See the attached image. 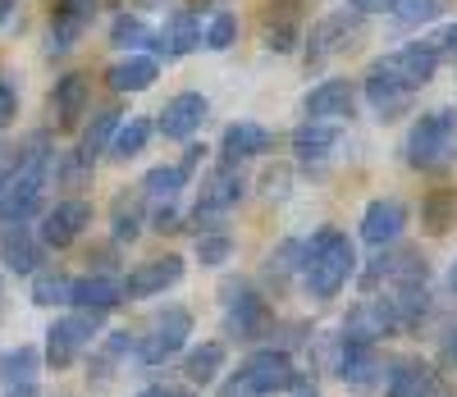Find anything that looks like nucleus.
<instances>
[{"mask_svg":"<svg viewBox=\"0 0 457 397\" xmlns=\"http://www.w3.org/2000/svg\"><path fill=\"white\" fill-rule=\"evenodd\" d=\"M389 306H394L398 334H407V329H416L430 315V293H426V284H403V288H394Z\"/></svg>","mask_w":457,"mask_h":397,"instance_id":"nucleus-26","label":"nucleus"},{"mask_svg":"<svg viewBox=\"0 0 457 397\" xmlns=\"http://www.w3.org/2000/svg\"><path fill=\"white\" fill-rule=\"evenodd\" d=\"M137 228H142V215H137L129 202H120V206H114V243H133V237H137Z\"/></svg>","mask_w":457,"mask_h":397,"instance_id":"nucleus-41","label":"nucleus"},{"mask_svg":"<svg viewBox=\"0 0 457 397\" xmlns=\"http://www.w3.org/2000/svg\"><path fill=\"white\" fill-rule=\"evenodd\" d=\"M224 329L234 338H261L270 329V306L261 293H252L247 284H228L224 288Z\"/></svg>","mask_w":457,"mask_h":397,"instance_id":"nucleus-5","label":"nucleus"},{"mask_svg":"<svg viewBox=\"0 0 457 397\" xmlns=\"http://www.w3.org/2000/svg\"><path fill=\"white\" fill-rule=\"evenodd\" d=\"M270 14H265V46L270 51H293L297 42V10L293 0H270Z\"/></svg>","mask_w":457,"mask_h":397,"instance_id":"nucleus-28","label":"nucleus"},{"mask_svg":"<svg viewBox=\"0 0 457 397\" xmlns=\"http://www.w3.org/2000/svg\"><path fill=\"white\" fill-rule=\"evenodd\" d=\"M5 397H42V393H37V384H19V388H10Z\"/></svg>","mask_w":457,"mask_h":397,"instance_id":"nucleus-49","label":"nucleus"},{"mask_svg":"<svg viewBox=\"0 0 457 397\" xmlns=\"http://www.w3.org/2000/svg\"><path fill=\"white\" fill-rule=\"evenodd\" d=\"M224 397H256V393H252V388L243 384V375H238V379H228V384H224Z\"/></svg>","mask_w":457,"mask_h":397,"instance_id":"nucleus-48","label":"nucleus"},{"mask_svg":"<svg viewBox=\"0 0 457 397\" xmlns=\"http://www.w3.org/2000/svg\"><path fill=\"white\" fill-rule=\"evenodd\" d=\"M439 0H403V5L394 10V19H398V28H421V23H430V19H439Z\"/></svg>","mask_w":457,"mask_h":397,"instance_id":"nucleus-40","label":"nucleus"},{"mask_svg":"<svg viewBox=\"0 0 457 397\" xmlns=\"http://www.w3.org/2000/svg\"><path fill=\"white\" fill-rule=\"evenodd\" d=\"M146 137H151V124H142V119H129V124H120V133H114L110 155H114V161H133V155L146 146Z\"/></svg>","mask_w":457,"mask_h":397,"instance_id":"nucleus-36","label":"nucleus"},{"mask_svg":"<svg viewBox=\"0 0 457 397\" xmlns=\"http://www.w3.org/2000/svg\"><path fill=\"white\" fill-rule=\"evenodd\" d=\"M156 73H161V64L151 60V55H129V60H120V64H110V87L114 92H146L151 83H156Z\"/></svg>","mask_w":457,"mask_h":397,"instance_id":"nucleus-25","label":"nucleus"},{"mask_svg":"<svg viewBox=\"0 0 457 397\" xmlns=\"http://www.w3.org/2000/svg\"><path fill=\"white\" fill-rule=\"evenodd\" d=\"M224 366V343H202L187 352V361H183V375L193 379V384H211Z\"/></svg>","mask_w":457,"mask_h":397,"instance_id":"nucleus-31","label":"nucleus"},{"mask_svg":"<svg viewBox=\"0 0 457 397\" xmlns=\"http://www.w3.org/2000/svg\"><path fill=\"white\" fill-rule=\"evenodd\" d=\"M193 46H202V23H197V14H174L170 23H165V32L156 37V55H165V60H179V55H187Z\"/></svg>","mask_w":457,"mask_h":397,"instance_id":"nucleus-24","label":"nucleus"},{"mask_svg":"<svg viewBox=\"0 0 457 397\" xmlns=\"http://www.w3.org/2000/svg\"><path fill=\"white\" fill-rule=\"evenodd\" d=\"M42 247L46 243L28 224H5V233H0V261H5V269H14V274H37Z\"/></svg>","mask_w":457,"mask_h":397,"instance_id":"nucleus-13","label":"nucleus"},{"mask_svg":"<svg viewBox=\"0 0 457 397\" xmlns=\"http://www.w3.org/2000/svg\"><path fill=\"white\" fill-rule=\"evenodd\" d=\"M114 133H120V110H96V114H92V124H87L83 137H79V155L92 165L101 151H110Z\"/></svg>","mask_w":457,"mask_h":397,"instance_id":"nucleus-27","label":"nucleus"},{"mask_svg":"<svg viewBox=\"0 0 457 397\" xmlns=\"http://www.w3.org/2000/svg\"><path fill=\"white\" fill-rule=\"evenodd\" d=\"M156 228L165 233V228H179V211L174 206H156Z\"/></svg>","mask_w":457,"mask_h":397,"instance_id":"nucleus-46","label":"nucleus"},{"mask_svg":"<svg viewBox=\"0 0 457 397\" xmlns=\"http://www.w3.org/2000/svg\"><path fill=\"white\" fill-rule=\"evenodd\" d=\"M421 219H426L435 233H444L448 224H457V192H448V187L430 192L426 202H421Z\"/></svg>","mask_w":457,"mask_h":397,"instance_id":"nucleus-34","label":"nucleus"},{"mask_svg":"<svg viewBox=\"0 0 457 397\" xmlns=\"http://www.w3.org/2000/svg\"><path fill=\"white\" fill-rule=\"evenodd\" d=\"M137 397H170V388H142Z\"/></svg>","mask_w":457,"mask_h":397,"instance_id":"nucleus-50","label":"nucleus"},{"mask_svg":"<svg viewBox=\"0 0 457 397\" xmlns=\"http://www.w3.org/2000/svg\"><path fill=\"white\" fill-rule=\"evenodd\" d=\"M202 151H206V146H197V142H193V146L183 151V161H179V170H183V174H193V170H197V161H202Z\"/></svg>","mask_w":457,"mask_h":397,"instance_id":"nucleus-45","label":"nucleus"},{"mask_svg":"<svg viewBox=\"0 0 457 397\" xmlns=\"http://www.w3.org/2000/svg\"><path fill=\"white\" fill-rule=\"evenodd\" d=\"M385 274H389L398 288H403V284H426L430 265H426L421 252H398V256H385Z\"/></svg>","mask_w":457,"mask_h":397,"instance_id":"nucleus-33","label":"nucleus"},{"mask_svg":"<svg viewBox=\"0 0 457 397\" xmlns=\"http://www.w3.org/2000/svg\"><path fill=\"white\" fill-rule=\"evenodd\" d=\"M101 329V310H79V315H64L46 329V361L55 370H69L79 361V352L92 343V334Z\"/></svg>","mask_w":457,"mask_h":397,"instance_id":"nucleus-3","label":"nucleus"},{"mask_svg":"<svg viewBox=\"0 0 457 397\" xmlns=\"http://www.w3.org/2000/svg\"><path fill=\"white\" fill-rule=\"evenodd\" d=\"M334 146H338V124H329V119H307V124L293 133V151H297L302 165H320Z\"/></svg>","mask_w":457,"mask_h":397,"instance_id":"nucleus-22","label":"nucleus"},{"mask_svg":"<svg viewBox=\"0 0 457 397\" xmlns=\"http://www.w3.org/2000/svg\"><path fill=\"white\" fill-rule=\"evenodd\" d=\"M10 10H14V0H0V23L10 19Z\"/></svg>","mask_w":457,"mask_h":397,"instance_id":"nucleus-51","label":"nucleus"},{"mask_svg":"<svg viewBox=\"0 0 457 397\" xmlns=\"http://www.w3.org/2000/svg\"><path fill=\"white\" fill-rule=\"evenodd\" d=\"M338 379L348 388H357V393H366L379 379L375 343H348V338H343V347H338Z\"/></svg>","mask_w":457,"mask_h":397,"instance_id":"nucleus-17","label":"nucleus"},{"mask_svg":"<svg viewBox=\"0 0 457 397\" xmlns=\"http://www.w3.org/2000/svg\"><path fill=\"white\" fill-rule=\"evenodd\" d=\"M197 5H215V0H197Z\"/></svg>","mask_w":457,"mask_h":397,"instance_id":"nucleus-57","label":"nucleus"},{"mask_svg":"<svg viewBox=\"0 0 457 397\" xmlns=\"http://www.w3.org/2000/svg\"><path fill=\"white\" fill-rule=\"evenodd\" d=\"M234 37H238V19L234 14H215L211 23H206V32H202V42L211 46V51H228V46H234Z\"/></svg>","mask_w":457,"mask_h":397,"instance_id":"nucleus-39","label":"nucleus"},{"mask_svg":"<svg viewBox=\"0 0 457 397\" xmlns=\"http://www.w3.org/2000/svg\"><path fill=\"white\" fill-rule=\"evenodd\" d=\"M348 5H353L357 14H385V10L394 14V10L403 5V0H348Z\"/></svg>","mask_w":457,"mask_h":397,"instance_id":"nucleus-44","label":"nucleus"},{"mask_svg":"<svg viewBox=\"0 0 457 397\" xmlns=\"http://www.w3.org/2000/svg\"><path fill=\"white\" fill-rule=\"evenodd\" d=\"M430 51H435L439 60H457V23H453V28H439V32L430 37Z\"/></svg>","mask_w":457,"mask_h":397,"instance_id":"nucleus-42","label":"nucleus"},{"mask_svg":"<svg viewBox=\"0 0 457 397\" xmlns=\"http://www.w3.org/2000/svg\"><path fill=\"white\" fill-rule=\"evenodd\" d=\"M5 183H10V170H5V165H0V192H5Z\"/></svg>","mask_w":457,"mask_h":397,"instance_id":"nucleus-55","label":"nucleus"},{"mask_svg":"<svg viewBox=\"0 0 457 397\" xmlns=\"http://www.w3.org/2000/svg\"><path fill=\"white\" fill-rule=\"evenodd\" d=\"M238 196H243V174L224 161V170H215L202 183V202H197L193 215H224L228 206H238Z\"/></svg>","mask_w":457,"mask_h":397,"instance_id":"nucleus-19","label":"nucleus"},{"mask_svg":"<svg viewBox=\"0 0 457 397\" xmlns=\"http://www.w3.org/2000/svg\"><path fill=\"white\" fill-rule=\"evenodd\" d=\"M37 370H42V352H37V347H28V343L0 356V384H5V388L32 384V379H37Z\"/></svg>","mask_w":457,"mask_h":397,"instance_id":"nucleus-29","label":"nucleus"},{"mask_svg":"<svg viewBox=\"0 0 457 397\" xmlns=\"http://www.w3.org/2000/svg\"><path fill=\"white\" fill-rule=\"evenodd\" d=\"M411 87L403 83V78L389 69V60H379V64H370V73H366V101H370V110L379 114V119H394V114H407V105H411Z\"/></svg>","mask_w":457,"mask_h":397,"instance_id":"nucleus-8","label":"nucleus"},{"mask_svg":"<svg viewBox=\"0 0 457 397\" xmlns=\"http://www.w3.org/2000/svg\"><path fill=\"white\" fill-rule=\"evenodd\" d=\"M183 183H187V174L179 165H161V170H151L142 178V196L151 206H174V196L183 192Z\"/></svg>","mask_w":457,"mask_h":397,"instance_id":"nucleus-30","label":"nucleus"},{"mask_svg":"<svg viewBox=\"0 0 457 397\" xmlns=\"http://www.w3.org/2000/svg\"><path fill=\"white\" fill-rule=\"evenodd\" d=\"M110 42L120 46V51H137V46H146V42H156V37L146 32V23L142 19H133V14H120L110 23Z\"/></svg>","mask_w":457,"mask_h":397,"instance_id":"nucleus-37","label":"nucleus"},{"mask_svg":"<svg viewBox=\"0 0 457 397\" xmlns=\"http://www.w3.org/2000/svg\"><path fill=\"white\" fill-rule=\"evenodd\" d=\"M297 397H316V388H312V384H302V379H297Z\"/></svg>","mask_w":457,"mask_h":397,"instance_id":"nucleus-52","label":"nucleus"},{"mask_svg":"<svg viewBox=\"0 0 457 397\" xmlns=\"http://www.w3.org/2000/svg\"><path fill=\"white\" fill-rule=\"evenodd\" d=\"M124 302V284L110 279V274H87V279H73V306L79 310H110Z\"/></svg>","mask_w":457,"mask_h":397,"instance_id":"nucleus-23","label":"nucleus"},{"mask_svg":"<svg viewBox=\"0 0 457 397\" xmlns=\"http://www.w3.org/2000/svg\"><path fill=\"white\" fill-rule=\"evenodd\" d=\"M361 37V14L348 5V10H334L325 14L316 28H312V42H307V64H325L329 55L348 51L353 42Z\"/></svg>","mask_w":457,"mask_h":397,"instance_id":"nucleus-6","label":"nucleus"},{"mask_svg":"<svg viewBox=\"0 0 457 397\" xmlns=\"http://www.w3.org/2000/svg\"><path fill=\"white\" fill-rule=\"evenodd\" d=\"M389 334H398L389 297H366L348 315V325H343V338H348V343H379V338H389Z\"/></svg>","mask_w":457,"mask_h":397,"instance_id":"nucleus-10","label":"nucleus"},{"mask_svg":"<svg viewBox=\"0 0 457 397\" xmlns=\"http://www.w3.org/2000/svg\"><path fill=\"white\" fill-rule=\"evenodd\" d=\"M87 224H92V206L83 202V196H69V202H55V206L42 215V228H37V237H42L46 247L60 252V247H69Z\"/></svg>","mask_w":457,"mask_h":397,"instance_id":"nucleus-9","label":"nucleus"},{"mask_svg":"<svg viewBox=\"0 0 457 397\" xmlns=\"http://www.w3.org/2000/svg\"><path fill=\"white\" fill-rule=\"evenodd\" d=\"M238 375H243V384H247L256 397H270V393L297 388V370H293V361H288V352H275V347L252 352L247 366H243Z\"/></svg>","mask_w":457,"mask_h":397,"instance_id":"nucleus-7","label":"nucleus"},{"mask_svg":"<svg viewBox=\"0 0 457 397\" xmlns=\"http://www.w3.org/2000/svg\"><path fill=\"white\" fill-rule=\"evenodd\" d=\"M435 370L426 366V361H398L394 370H389V393L385 397H416L426 388V379H430Z\"/></svg>","mask_w":457,"mask_h":397,"instance_id":"nucleus-32","label":"nucleus"},{"mask_svg":"<svg viewBox=\"0 0 457 397\" xmlns=\"http://www.w3.org/2000/svg\"><path fill=\"white\" fill-rule=\"evenodd\" d=\"M389 69L403 78L411 92H421L430 78H435V69H439V55L430 51V42H411V46H403V51L389 55Z\"/></svg>","mask_w":457,"mask_h":397,"instance_id":"nucleus-18","label":"nucleus"},{"mask_svg":"<svg viewBox=\"0 0 457 397\" xmlns=\"http://www.w3.org/2000/svg\"><path fill=\"white\" fill-rule=\"evenodd\" d=\"M14 110H19V92H14V83L10 78H0V128L14 119Z\"/></svg>","mask_w":457,"mask_h":397,"instance_id":"nucleus-43","label":"nucleus"},{"mask_svg":"<svg viewBox=\"0 0 457 397\" xmlns=\"http://www.w3.org/2000/svg\"><path fill=\"white\" fill-rule=\"evenodd\" d=\"M96 14V0H55V10H51V55H64L79 37L87 32Z\"/></svg>","mask_w":457,"mask_h":397,"instance_id":"nucleus-12","label":"nucleus"},{"mask_svg":"<svg viewBox=\"0 0 457 397\" xmlns=\"http://www.w3.org/2000/svg\"><path fill=\"white\" fill-rule=\"evenodd\" d=\"M183 279V261L179 256H156V261H146L137 265L129 279H124V297L129 302H142V297H156L165 288H174Z\"/></svg>","mask_w":457,"mask_h":397,"instance_id":"nucleus-11","label":"nucleus"},{"mask_svg":"<svg viewBox=\"0 0 457 397\" xmlns=\"http://www.w3.org/2000/svg\"><path fill=\"white\" fill-rule=\"evenodd\" d=\"M170 397H193V393H183V388H170Z\"/></svg>","mask_w":457,"mask_h":397,"instance_id":"nucleus-56","label":"nucleus"},{"mask_svg":"<svg viewBox=\"0 0 457 397\" xmlns=\"http://www.w3.org/2000/svg\"><path fill=\"white\" fill-rule=\"evenodd\" d=\"M403 224H407V211L403 202H394V196H379V202L366 206V219H361V237L370 247H389L403 237Z\"/></svg>","mask_w":457,"mask_h":397,"instance_id":"nucleus-15","label":"nucleus"},{"mask_svg":"<svg viewBox=\"0 0 457 397\" xmlns=\"http://www.w3.org/2000/svg\"><path fill=\"white\" fill-rule=\"evenodd\" d=\"M0 297H5V284H0Z\"/></svg>","mask_w":457,"mask_h":397,"instance_id":"nucleus-58","label":"nucleus"},{"mask_svg":"<svg viewBox=\"0 0 457 397\" xmlns=\"http://www.w3.org/2000/svg\"><path fill=\"white\" fill-rule=\"evenodd\" d=\"M32 302L37 306H73V279H64V274H37Z\"/></svg>","mask_w":457,"mask_h":397,"instance_id":"nucleus-35","label":"nucleus"},{"mask_svg":"<svg viewBox=\"0 0 457 397\" xmlns=\"http://www.w3.org/2000/svg\"><path fill=\"white\" fill-rule=\"evenodd\" d=\"M353 101H357V87L348 78H325L320 87L307 92V119H329V124H338L343 114H353Z\"/></svg>","mask_w":457,"mask_h":397,"instance_id":"nucleus-16","label":"nucleus"},{"mask_svg":"<svg viewBox=\"0 0 457 397\" xmlns=\"http://www.w3.org/2000/svg\"><path fill=\"white\" fill-rule=\"evenodd\" d=\"M187 334H193V315H187L183 306H170L156 325H151V334H142L137 343V361L142 366H165L170 356L187 343Z\"/></svg>","mask_w":457,"mask_h":397,"instance_id":"nucleus-4","label":"nucleus"},{"mask_svg":"<svg viewBox=\"0 0 457 397\" xmlns=\"http://www.w3.org/2000/svg\"><path fill=\"white\" fill-rule=\"evenodd\" d=\"M202 119H206V96L202 92H179L165 110H161V133L170 142H187L197 128H202Z\"/></svg>","mask_w":457,"mask_h":397,"instance_id":"nucleus-14","label":"nucleus"},{"mask_svg":"<svg viewBox=\"0 0 457 397\" xmlns=\"http://www.w3.org/2000/svg\"><path fill=\"white\" fill-rule=\"evenodd\" d=\"M270 146H275L270 128H261V124H228L224 142H220V155L228 165H238V161H252V155H265Z\"/></svg>","mask_w":457,"mask_h":397,"instance_id":"nucleus-21","label":"nucleus"},{"mask_svg":"<svg viewBox=\"0 0 457 397\" xmlns=\"http://www.w3.org/2000/svg\"><path fill=\"white\" fill-rule=\"evenodd\" d=\"M416 397H453V393H448V384H444V379H435V375H430V379H426V388L416 393Z\"/></svg>","mask_w":457,"mask_h":397,"instance_id":"nucleus-47","label":"nucleus"},{"mask_svg":"<svg viewBox=\"0 0 457 397\" xmlns=\"http://www.w3.org/2000/svg\"><path fill=\"white\" fill-rule=\"evenodd\" d=\"M407 165L421 174H448L457 165V114L430 110L407 133Z\"/></svg>","mask_w":457,"mask_h":397,"instance_id":"nucleus-2","label":"nucleus"},{"mask_svg":"<svg viewBox=\"0 0 457 397\" xmlns=\"http://www.w3.org/2000/svg\"><path fill=\"white\" fill-rule=\"evenodd\" d=\"M448 361H453V366H457V334H453V338H448Z\"/></svg>","mask_w":457,"mask_h":397,"instance_id":"nucleus-53","label":"nucleus"},{"mask_svg":"<svg viewBox=\"0 0 457 397\" xmlns=\"http://www.w3.org/2000/svg\"><path fill=\"white\" fill-rule=\"evenodd\" d=\"M353 269H357V252L348 243V233H338V228H320L312 243L302 247V279H307L312 297H320V302L348 284Z\"/></svg>","mask_w":457,"mask_h":397,"instance_id":"nucleus-1","label":"nucleus"},{"mask_svg":"<svg viewBox=\"0 0 457 397\" xmlns=\"http://www.w3.org/2000/svg\"><path fill=\"white\" fill-rule=\"evenodd\" d=\"M228 256H234V237H228L224 228L197 233V261H202V265H224Z\"/></svg>","mask_w":457,"mask_h":397,"instance_id":"nucleus-38","label":"nucleus"},{"mask_svg":"<svg viewBox=\"0 0 457 397\" xmlns=\"http://www.w3.org/2000/svg\"><path fill=\"white\" fill-rule=\"evenodd\" d=\"M87 101H92V83H87V73H64L55 92H51V110L64 128L79 124V114H87Z\"/></svg>","mask_w":457,"mask_h":397,"instance_id":"nucleus-20","label":"nucleus"},{"mask_svg":"<svg viewBox=\"0 0 457 397\" xmlns=\"http://www.w3.org/2000/svg\"><path fill=\"white\" fill-rule=\"evenodd\" d=\"M448 288L457 293V261H453V269H448Z\"/></svg>","mask_w":457,"mask_h":397,"instance_id":"nucleus-54","label":"nucleus"}]
</instances>
